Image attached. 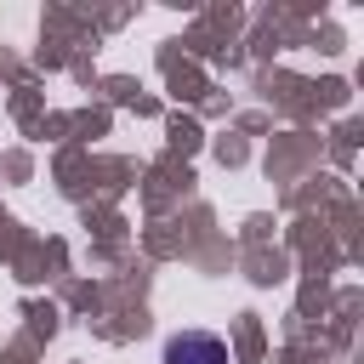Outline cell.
<instances>
[{"label":"cell","mask_w":364,"mask_h":364,"mask_svg":"<svg viewBox=\"0 0 364 364\" xmlns=\"http://www.w3.org/2000/svg\"><path fill=\"white\" fill-rule=\"evenodd\" d=\"M165 364H228V341L210 330H182L165 341Z\"/></svg>","instance_id":"6da1fadb"}]
</instances>
